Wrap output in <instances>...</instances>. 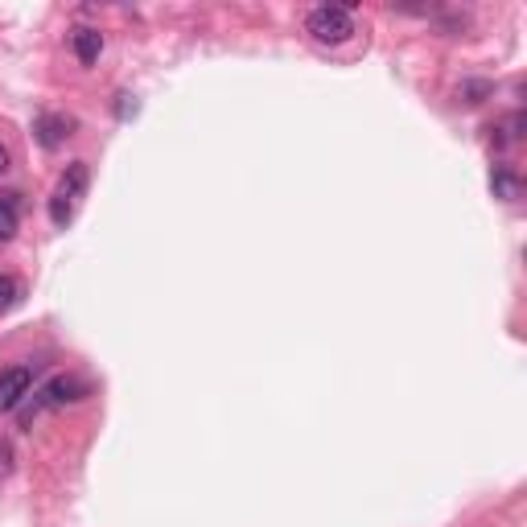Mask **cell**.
I'll use <instances>...</instances> for the list:
<instances>
[{
    "instance_id": "3957f363",
    "label": "cell",
    "mask_w": 527,
    "mask_h": 527,
    "mask_svg": "<svg viewBox=\"0 0 527 527\" xmlns=\"http://www.w3.org/2000/svg\"><path fill=\"white\" fill-rule=\"evenodd\" d=\"M87 396V383L75 379V375H54L46 388H38V396H33V412L38 408H66V404H79Z\"/></svg>"
},
{
    "instance_id": "5b68a950",
    "label": "cell",
    "mask_w": 527,
    "mask_h": 527,
    "mask_svg": "<svg viewBox=\"0 0 527 527\" xmlns=\"http://www.w3.org/2000/svg\"><path fill=\"white\" fill-rule=\"evenodd\" d=\"M70 128H75V120H70V116H58V112H42L38 120H33V136H38L42 149H58L62 140L70 136Z\"/></svg>"
},
{
    "instance_id": "8992f818",
    "label": "cell",
    "mask_w": 527,
    "mask_h": 527,
    "mask_svg": "<svg viewBox=\"0 0 527 527\" xmlns=\"http://www.w3.org/2000/svg\"><path fill=\"white\" fill-rule=\"evenodd\" d=\"M70 50H75V58L83 62V66H95L99 62V54H103V33L99 29H75L70 33Z\"/></svg>"
},
{
    "instance_id": "52a82bcc",
    "label": "cell",
    "mask_w": 527,
    "mask_h": 527,
    "mask_svg": "<svg viewBox=\"0 0 527 527\" xmlns=\"http://www.w3.org/2000/svg\"><path fill=\"white\" fill-rule=\"evenodd\" d=\"M17 194H5L0 198V243H9L17 235Z\"/></svg>"
},
{
    "instance_id": "277c9868",
    "label": "cell",
    "mask_w": 527,
    "mask_h": 527,
    "mask_svg": "<svg viewBox=\"0 0 527 527\" xmlns=\"http://www.w3.org/2000/svg\"><path fill=\"white\" fill-rule=\"evenodd\" d=\"M29 388H33V371H29V367H9V371H0V412L21 408V400L29 396Z\"/></svg>"
},
{
    "instance_id": "7a4b0ae2",
    "label": "cell",
    "mask_w": 527,
    "mask_h": 527,
    "mask_svg": "<svg viewBox=\"0 0 527 527\" xmlns=\"http://www.w3.org/2000/svg\"><path fill=\"white\" fill-rule=\"evenodd\" d=\"M305 29L313 33V42L342 46V42L355 38V17H350V9H342V5H318L305 17Z\"/></svg>"
},
{
    "instance_id": "4fadbf2b",
    "label": "cell",
    "mask_w": 527,
    "mask_h": 527,
    "mask_svg": "<svg viewBox=\"0 0 527 527\" xmlns=\"http://www.w3.org/2000/svg\"><path fill=\"white\" fill-rule=\"evenodd\" d=\"M9 165H13V157H9V149H5V145H0V178L9 173Z\"/></svg>"
},
{
    "instance_id": "8fae6325",
    "label": "cell",
    "mask_w": 527,
    "mask_h": 527,
    "mask_svg": "<svg viewBox=\"0 0 527 527\" xmlns=\"http://www.w3.org/2000/svg\"><path fill=\"white\" fill-rule=\"evenodd\" d=\"M13 474V445L0 437V478H9Z\"/></svg>"
},
{
    "instance_id": "7c38bea8",
    "label": "cell",
    "mask_w": 527,
    "mask_h": 527,
    "mask_svg": "<svg viewBox=\"0 0 527 527\" xmlns=\"http://www.w3.org/2000/svg\"><path fill=\"white\" fill-rule=\"evenodd\" d=\"M116 116H120V120L136 116V99H132V95H120V103H116Z\"/></svg>"
},
{
    "instance_id": "6da1fadb",
    "label": "cell",
    "mask_w": 527,
    "mask_h": 527,
    "mask_svg": "<svg viewBox=\"0 0 527 527\" xmlns=\"http://www.w3.org/2000/svg\"><path fill=\"white\" fill-rule=\"evenodd\" d=\"M87 182H91L87 161H70L66 173L58 178L54 198H50V223H54V227H66L70 219H75V210H79V202H83V194H87Z\"/></svg>"
},
{
    "instance_id": "30bf717a",
    "label": "cell",
    "mask_w": 527,
    "mask_h": 527,
    "mask_svg": "<svg viewBox=\"0 0 527 527\" xmlns=\"http://www.w3.org/2000/svg\"><path fill=\"white\" fill-rule=\"evenodd\" d=\"M490 91H495L490 83H462V99H466V103H482Z\"/></svg>"
},
{
    "instance_id": "ba28073f",
    "label": "cell",
    "mask_w": 527,
    "mask_h": 527,
    "mask_svg": "<svg viewBox=\"0 0 527 527\" xmlns=\"http://www.w3.org/2000/svg\"><path fill=\"white\" fill-rule=\"evenodd\" d=\"M490 190H495V194H499V198H507V202H511V198H515V194H519V182H515V173H511V169H503V165H499V169H495V173H490Z\"/></svg>"
},
{
    "instance_id": "9c48e42d",
    "label": "cell",
    "mask_w": 527,
    "mask_h": 527,
    "mask_svg": "<svg viewBox=\"0 0 527 527\" xmlns=\"http://www.w3.org/2000/svg\"><path fill=\"white\" fill-rule=\"evenodd\" d=\"M17 301H21V285H17L13 276H0V313L13 309Z\"/></svg>"
}]
</instances>
